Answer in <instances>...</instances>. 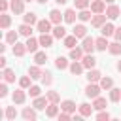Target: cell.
<instances>
[{
  "instance_id": "obj_32",
  "label": "cell",
  "mask_w": 121,
  "mask_h": 121,
  "mask_svg": "<svg viewBox=\"0 0 121 121\" xmlns=\"http://www.w3.org/2000/svg\"><path fill=\"white\" fill-rule=\"evenodd\" d=\"M45 60H47V53H45V51H36V53H34V62H36V64L42 66V64H45Z\"/></svg>"
},
{
  "instance_id": "obj_14",
  "label": "cell",
  "mask_w": 121,
  "mask_h": 121,
  "mask_svg": "<svg viewBox=\"0 0 121 121\" xmlns=\"http://www.w3.org/2000/svg\"><path fill=\"white\" fill-rule=\"evenodd\" d=\"M81 62H83V66H85L87 70H91V68H95L96 59L93 57V53H85V55H83V59H81Z\"/></svg>"
},
{
  "instance_id": "obj_20",
  "label": "cell",
  "mask_w": 121,
  "mask_h": 121,
  "mask_svg": "<svg viewBox=\"0 0 121 121\" xmlns=\"http://www.w3.org/2000/svg\"><path fill=\"white\" fill-rule=\"evenodd\" d=\"M42 68H40V64H32L30 68H28V76L32 78V79H42Z\"/></svg>"
},
{
  "instance_id": "obj_46",
  "label": "cell",
  "mask_w": 121,
  "mask_h": 121,
  "mask_svg": "<svg viewBox=\"0 0 121 121\" xmlns=\"http://www.w3.org/2000/svg\"><path fill=\"white\" fill-rule=\"evenodd\" d=\"M30 79H32L30 76H23V78L19 79V87H23V89H28V87H30Z\"/></svg>"
},
{
  "instance_id": "obj_10",
  "label": "cell",
  "mask_w": 121,
  "mask_h": 121,
  "mask_svg": "<svg viewBox=\"0 0 121 121\" xmlns=\"http://www.w3.org/2000/svg\"><path fill=\"white\" fill-rule=\"evenodd\" d=\"M11 98H13L15 104H23V102L26 100V93H25V89H23V87H21V89H15L13 95H11Z\"/></svg>"
},
{
  "instance_id": "obj_43",
  "label": "cell",
  "mask_w": 121,
  "mask_h": 121,
  "mask_svg": "<svg viewBox=\"0 0 121 121\" xmlns=\"http://www.w3.org/2000/svg\"><path fill=\"white\" fill-rule=\"evenodd\" d=\"M45 96L49 98V102H57V104L60 102V96H59V93H57V91H47V93H45Z\"/></svg>"
},
{
  "instance_id": "obj_39",
  "label": "cell",
  "mask_w": 121,
  "mask_h": 121,
  "mask_svg": "<svg viewBox=\"0 0 121 121\" xmlns=\"http://www.w3.org/2000/svg\"><path fill=\"white\" fill-rule=\"evenodd\" d=\"M110 100H112V102H119V100H121V89L112 87V89H110Z\"/></svg>"
},
{
  "instance_id": "obj_55",
  "label": "cell",
  "mask_w": 121,
  "mask_h": 121,
  "mask_svg": "<svg viewBox=\"0 0 121 121\" xmlns=\"http://www.w3.org/2000/svg\"><path fill=\"white\" fill-rule=\"evenodd\" d=\"M36 2H38V4H45L47 0H36Z\"/></svg>"
},
{
  "instance_id": "obj_53",
  "label": "cell",
  "mask_w": 121,
  "mask_h": 121,
  "mask_svg": "<svg viewBox=\"0 0 121 121\" xmlns=\"http://www.w3.org/2000/svg\"><path fill=\"white\" fill-rule=\"evenodd\" d=\"M55 2H57V4H60V6H62V4H66V2H68V0H55Z\"/></svg>"
},
{
  "instance_id": "obj_29",
  "label": "cell",
  "mask_w": 121,
  "mask_h": 121,
  "mask_svg": "<svg viewBox=\"0 0 121 121\" xmlns=\"http://www.w3.org/2000/svg\"><path fill=\"white\" fill-rule=\"evenodd\" d=\"M17 38H19V30H17V32H15V30H8V32H6V43L13 45V43H17Z\"/></svg>"
},
{
  "instance_id": "obj_1",
  "label": "cell",
  "mask_w": 121,
  "mask_h": 121,
  "mask_svg": "<svg viewBox=\"0 0 121 121\" xmlns=\"http://www.w3.org/2000/svg\"><path fill=\"white\" fill-rule=\"evenodd\" d=\"M100 91H102L100 83H91L89 81V85L85 87V96L87 98H96V96H100Z\"/></svg>"
},
{
  "instance_id": "obj_26",
  "label": "cell",
  "mask_w": 121,
  "mask_h": 121,
  "mask_svg": "<svg viewBox=\"0 0 121 121\" xmlns=\"http://www.w3.org/2000/svg\"><path fill=\"white\" fill-rule=\"evenodd\" d=\"M78 19H79L81 23H87V21H91V19H93V11H91L89 8H87V9H79Z\"/></svg>"
},
{
  "instance_id": "obj_48",
  "label": "cell",
  "mask_w": 121,
  "mask_h": 121,
  "mask_svg": "<svg viewBox=\"0 0 121 121\" xmlns=\"http://www.w3.org/2000/svg\"><path fill=\"white\" fill-rule=\"evenodd\" d=\"M59 121H68V119H72V113H68V112H59Z\"/></svg>"
},
{
  "instance_id": "obj_56",
  "label": "cell",
  "mask_w": 121,
  "mask_h": 121,
  "mask_svg": "<svg viewBox=\"0 0 121 121\" xmlns=\"http://www.w3.org/2000/svg\"><path fill=\"white\" fill-rule=\"evenodd\" d=\"M104 2H106V4H113V0H104Z\"/></svg>"
},
{
  "instance_id": "obj_35",
  "label": "cell",
  "mask_w": 121,
  "mask_h": 121,
  "mask_svg": "<svg viewBox=\"0 0 121 121\" xmlns=\"http://www.w3.org/2000/svg\"><path fill=\"white\" fill-rule=\"evenodd\" d=\"M78 40H79V38H76V36L72 34V36H66V38H64L62 42H64V47L72 49V47H76V45H78Z\"/></svg>"
},
{
  "instance_id": "obj_51",
  "label": "cell",
  "mask_w": 121,
  "mask_h": 121,
  "mask_svg": "<svg viewBox=\"0 0 121 121\" xmlns=\"http://www.w3.org/2000/svg\"><path fill=\"white\" fill-rule=\"evenodd\" d=\"M113 38H115V42H121V28H115V32H113Z\"/></svg>"
},
{
  "instance_id": "obj_40",
  "label": "cell",
  "mask_w": 121,
  "mask_h": 121,
  "mask_svg": "<svg viewBox=\"0 0 121 121\" xmlns=\"http://www.w3.org/2000/svg\"><path fill=\"white\" fill-rule=\"evenodd\" d=\"M108 51L110 55H121V42H113L108 45Z\"/></svg>"
},
{
  "instance_id": "obj_49",
  "label": "cell",
  "mask_w": 121,
  "mask_h": 121,
  "mask_svg": "<svg viewBox=\"0 0 121 121\" xmlns=\"http://www.w3.org/2000/svg\"><path fill=\"white\" fill-rule=\"evenodd\" d=\"M8 83V81H6ZM6 83H0V96L4 98V96H8V85Z\"/></svg>"
},
{
  "instance_id": "obj_7",
  "label": "cell",
  "mask_w": 121,
  "mask_h": 121,
  "mask_svg": "<svg viewBox=\"0 0 121 121\" xmlns=\"http://www.w3.org/2000/svg\"><path fill=\"white\" fill-rule=\"evenodd\" d=\"M40 45L42 47H51L53 45V40H55V36L53 34H49V32H43V34H40Z\"/></svg>"
},
{
  "instance_id": "obj_21",
  "label": "cell",
  "mask_w": 121,
  "mask_h": 121,
  "mask_svg": "<svg viewBox=\"0 0 121 121\" xmlns=\"http://www.w3.org/2000/svg\"><path fill=\"white\" fill-rule=\"evenodd\" d=\"M87 81H91V83H98L100 81V78H102V74L98 72V70H95V68H91L89 72H87Z\"/></svg>"
},
{
  "instance_id": "obj_11",
  "label": "cell",
  "mask_w": 121,
  "mask_h": 121,
  "mask_svg": "<svg viewBox=\"0 0 121 121\" xmlns=\"http://www.w3.org/2000/svg\"><path fill=\"white\" fill-rule=\"evenodd\" d=\"M47 104H49V98H47V96H36V98L32 100V106H34L36 110H45Z\"/></svg>"
},
{
  "instance_id": "obj_42",
  "label": "cell",
  "mask_w": 121,
  "mask_h": 121,
  "mask_svg": "<svg viewBox=\"0 0 121 121\" xmlns=\"http://www.w3.org/2000/svg\"><path fill=\"white\" fill-rule=\"evenodd\" d=\"M42 83H43V85H51V83H53V74L45 70V72L42 74Z\"/></svg>"
},
{
  "instance_id": "obj_12",
  "label": "cell",
  "mask_w": 121,
  "mask_h": 121,
  "mask_svg": "<svg viewBox=\"0 0 121 121\" xmlns=\"http://www.w3.org/2000/svg\"><path fill=\"white\" fill-rule=\"evenodd\" d=\"M49 21L53 25H60V21H64V13H60L59 9H51L49 11Z\"/></svg>"
},
{
  "instance_id": "obj_57",
  "label": "cell",
  "mask_w": 121,
  "mask_h": 121,
  "mask_svg": "<svg viewBox=\"0 0 121 121\" xmlns=\"http://www.w3.org/2000/svg\"><path fill=\"white\" fill-rule=\"evenodd\" d=\"M25 2H30V0H25Z\"/></svg>"
},
{
  "instance_id": "obj_23",
  "label": "cell",
  "mask_w": 121,
  "mask_h": 121,
  "mask_svg": "<svg viewBox=\"0 0 121 121\" xmlns=\"http://www.w3.org/2000/svg\"><path fill=\"white\" fill-rule=\"evenodd\" d=\"M95 45H96L98 51H106L110 43H108V38L106 36H100V38H95Z\"/></svg>"
},
{
  "instance_id": "obj_27",
  "label": "cell",
  "mask_w": 121,
  "mask_h": 121,
  "mask_svg": "<svg viewBox=\"0 0 121 121\" xmlns=\"http://www.w3.org/2000/svg\"><path fill=\"white\" fill-rule=\"evenodd\" d=\"M100 32H102V36L110 38V36H113V32H115V26H113L112 23H104V25H102V28H100Z\"/></svg>"
},
{
  "instance_id": "obj_47",
  "label": "cell",
  "mask_w": 121,
  "mask_h": 121,
  "mask_svg": "<svg viewBox=\"0 0 121 121\" xmlns=\"http://www.w3.org/2000/svg\"><path fill=\"white\" fill-rule=\"evenodd\" d=\"M96 119H98V121H110V119H112V115H110L108 112H104V110H100V112L96 113Z\"/></svg>"
},
{
  "instance_id": "obj_25",
  "label": "cell",
  "mask_w": 121,
  "mask_h": 121,
  "mask_svg": "<svg viewBox=\"0 0 121 121\" xmlns=\"http://www.w3.org/2000/svg\"><path fill=\"white\" fill-rule=\"evenodd\" d=\"M78 110H79V113H81L83 117H89V115L93 113V110H95V108H93V104L83 102V104H79V106H78Z\"/></svg>"
},
{
  "instance_id": "obj_13",
  "label": "cell",
  "mask_w": 121,
  "mask_h": 121,
  "mask_svg": "<svg viewBox=\"0 0 121 121\" xmlns=\"http://www.w3.org/2000/svg\"><path fill=\"white\" fill-rule=\"evenodd\" d=\"M51 34H53L57 40H64V38L68 36V34H66V28H64L62 25H55V26H53V30H51Z\"/></svg>"
},
{
  "instance_id": "obj_28",
  "label": "cell",
  "mask_w": 121,
  "mask_h": 121,
  "mask_svg": "<svg viewBox=\"0 0 121 121\" xmlns=\"http://www.w3.org/2000/svg\"><path fill=\"white\" fill-rule=\"evenodd\" d=\"M83 53H85L83 47H72L70 49V59L72 60H81L83 59Z\"/></svg>"
},
{
  "instance_id": "obj_44",
  "label": "cell",
  "mask_w": 121,
  "mask_h": 121,
  "mask_svg": "<svg viewBox=\"0 0 121 121\" xmlns=\"http://www.w3.org/2000/svg\"><path fill=\"white\" fill-rule=\"evenodd\" d=\"M76 4V9H87L91 6V0H74Z\"/></svg>"
},
{
  "instance_id": "obj_19",
  "label": "cell",
  "mask_w": 121,
  "mask_h": 121,
  "mask_svg": "<svg viewBox=\"0 0 121 121\" xmlns=\"http://www.w3.org/2000/svg\"><path fill=\"white\" fill-rule=\"evenodd\" d=\"M11 51H13V55H15V57H23L28 49H26V43H19V42H17V43H13Z\"/></svg>"
},
{
  "instance_id": "obj_37",
  "label": "cell",
  "mask_w": 121,
  "mask_h": 121,
  "mask_svg": "<svg viewBox=\"0 0 121 121\" xmlns=\"http://www.w3.org/2000/svg\"><path fill=\"white\" fill-rule=\"evenodd\" d=\"M4 117H6L8 121H11V119H15V117H17V110H15V106H6V112H4Z\"/></svg>"
},
{
  "instance_id": "obj_9",
  "label": "cell",
  "mask_w": 121,
  "mask_h": 121,
  "mask_svg": "<svg viewBox=\"0 0 121 121\" xmlns=\"http://www.w3.org/2000/svg\"><path fill=\"white\" fill-rule=\"evenodd\" d=\"M72 34L76 36V38H79V40H83L85 36H87V26L85 25H74V28H72Z\"/></svg>"
},
{
  "instance_id": "obj_6",
  "label": "cell",
  "mask_w": 121,
  "mask_h": 121,
  "mask_svg": "<svg viewBox=\"0 0 121 121\" xmlns=\"http://www.w3.org/2000/svg\"><path fill=\"white\" fill-rule=\"evenodd\" d=\"M106 15H108L110 21H113V19H117V17L121 15V9H119L115 4H108V8H106Z\"/></svg>"
},
{
  "instance_id": "obj_45",
  "label": "cell",
  "mask_w": 121,
  "mask_h": 121,
  "mask_svg": "<svg viewBox=\"0 0 121 121\" xmlns=\"http://www.w3.org/2000/svg\"><path fill=\"white\" fill-rule=\"evenodd\" d=\"M26 91H28V95H30L32 98H36V96H40V93H42V89H40L38 85H30V87H28Z\"/></svg>"
},
{
  "instance_id": "obj_31",
  "label": "cell",
  "mask_w": 121,
  "mask_h": 121,
  "mask_svg": "<svg viewBox=\"0 0 121 121\" xmlns=\"http://www.w3.org/2000/svg\"><path fill=\"white\" fill-rule=\"evenodd\" d=\"M93 108H95L96 112H100V110H106V98H102V96H96V98H93Z\"/></svg>"
},
{
  "instance_id": "obj_52",
  "label": "cell",
  "mask_w": 121,
  "mask_h": 121,
  "mask_svg": "<svg viewBox=\"0 0 121 121\" xmlns=\"http://www.w3.org/2000/svg\"><path fill=\"white\" fill-rule=\"evenodd\" d=\"M6 62H8V59H6L4 55H2V57H0V68H2V70L6 68Z\"/></svg>"
},
{
  "instance_id": "obj_3",
  "label": "cell",
  "mask_w": 121,
  "mask_h": 121,
  "mask_svg": "<svg viewBox=\"0 0 121 121\" xmlns=\"http://www.w3.org/2000/svg\"><path fill=\"white\" fill-rule=\"evenodd\" d=\"M81 47H83V51H85V53H93V51L96 49V45H95V38L85 36V38L81 40Z\"/></svg>"
},
{
  "instance_id": "obj_16",
  "label": "cell",
  "mask_w": 121,
  "mask_h": 121,
  "mask_svg": "<svg viewBox=\"0 0 121 121\" xmlns=\"http://www.w3.org/2000/svg\"><path fill=\"white\" fill-rule=\"evenodd\" d=\"M25 43H26V49H28L30 53H36V51H38V45H40V40H38V38H32V36H28Z\"/></svg>"
},
{
  "instance_id": "obj_50",
  "label": "cell",
  "mask_w": 121,
  "mask_h": 121,
  "mask_svg": "<svg viewBox=\"0 0 121 121\" xmlns=\"http://www.w3.org/2000/svg\"><path fill=\"white\" fill-rule=\"evenodd\" d=\"M8 8H9V2H8V0H0V9H2V13L8 11Z\"/></svg>"
},
{
  "instance_id": "obj_2",
  "label": "cell",
  "mask_w": 121,
  "mask_h": 121,
  "mask_svg": "<svg viewBox=\"0 0 121 121\" xmlns=\"http://www.w3.org/2000/svg\"><path fill=\"white\" fill-rule=\"evenodd\" d=\"M106 19H108L106 13H95L93 19H91V26H95V28H102V25L106 23Z\"/></svg>"
},
{
  "instance_id": "obj_33",
  "label": "cell",
  "mask_w": 121,
  "mask_h": 121,
  "mask_svg": "<svg viewBox=\"0 0 121 121\" xmlns=\"http://www.w3.org/2000/svg\"><path fill=\"white\" fill-rule=\"evenodd\" d=\"M55 66H57L59 70H66V68L70 66V62H68L66 57H57V59H55Z\"/></svg>"
},
{
  "instance_id": "obj_22",
  "label": "cell",
  "mask_w": 121,
  "mask_h": 121,
  "mask_svg": "<svg viewBox=\"0 0 121 121\" xmlns=\"http://www.w3.org/2000/svg\"><path fill=\"white\" fill-rule=\"evenodd\" d=\"M76 17H78V13H76V9H72V8H68V9L64 11V23H68V25H74V23H76Z\"/></svg>"
},
{
  "instance_id": "obj_8",
  "label": "cell",
  "mask_w": 121,
  "mask_h": 121,
  "mask_svg": "<svg viewBox=\"0 0 121 121\" xmlns=\"http://www.w3.org/2000/svg\"><path fill=\"white\" fill-rule=\"evenodd\" d=\"M9 9H11L15 15L23 13V11H25V0H11V2H9Z\"/></svg>"
},
{
  "instance_id": "obj_36",
  "label": "cell",
  "mask_w": 121,
  "mask_h": 121,
  "mask_svg": "<svg viewBox=\"0 0 121 121\" xmlns=\"http://www.w3.org/2000/svg\"><path fill=\"white\" fill-rule=\"evenodd\" d=\"M2 76H4V81H8V83H13L15 81V72L9 70V68H4L2 70Z\"/></svg>"
},
{
  "instance_id": "obj_5",
  "label": "cell",
  "mask_w": 121,
  "mask_h": 121,
  "mask_svg": "<svg viewBox=\"0 0 121 121\" xmlns=\"http://www.w3.org/2000/svg\"><path fill=\"white\" fill-rule=\"evenodd\" d=\"M91 11L93 13H106V2L104 0H91Z\"/></svg>"
},
{
  "instance_id": "obj_38",
  "label": "cell",
  "mask_w": 121,
  "mask_h": 121,
  "mask_svg": "<svg viewBox=\"0 0 121 121\" xmlns=\"http://www.w3.org/2000/svg\"><path fill=\"white\" fill-rule=\"evenodd\" d=\"M23 23H28V25H36V23H38V17H36V13H32V11L25 13V15H23Z\"/></svg>"
},
{
  "instance_id": "obj_34",
  "label": "cell",
  "mask_w": 121,
  "mask_h": 121,
  "mask_svg": "<svg viewBox=\"0 0 121 121\" xmlns=\"http://www.w3.org/2000/svg\"><path fill=\"white\" fill-rule=\"evenodd\" d=\"M17 30H19V34H21V36H26V38H28V36L32 34V25H28V23H23V25H21Z\"/></svg>"
},
{
  "instance_id": "obj_15",
  "label": "cell",
  "mask_w": 121,
  "mask_h": 121,
  "mask_svg": "<svg viewBox=\"0 0 121 121\" xmlns=\"http://www.w3.org/2000/svg\"><path fill=\"white\" fill-rule=\"evenodd\" d=\"M21 115H23L26 121H34V119L38 117V113H36V108H34V106H32V108H30V106L23 108V113H21Z\"/></svg>"
},
{
  "instance_id": "obj_30",
  "label": "cell",
  "mask_w": 121,
  "mask_h": 121,
  "mask_svg": "<svg viewBox=\"0 0 121 121\" xmlns=\"http://www.w3.org/2000/svg\"><path fill=\"white\" fill-rule=\"evenodd\" d=\"M98 83H100V87H102V91H110V89L113 87V79H112V78H106V76H102Z\"/></svg>"
},
{
  "instance_id": "obj_4",
  "label": "cell",
  "mask_w": 121,
  "mask_h": 121,
  "mask_svg": "<svg viewBox=\"0 0 121 121\" xmlns=\"http://www.w3.org/2000/svg\"><path fill=\"white\" fill-rule=\"evenodd\" d=\"M51 25H53V23H51L49 19H40V21L36 23V28H38L40 34H43V32H51V30H53Z\"/></svg>"
},
{
  "instance_id": "obj_24",
  "label": "cell",
  "mask_w": 121,
  "mask_h": 121,
  "mask_svg": "<svg viewBox=\"0 0 121 121\" xmlns=\"http://www.w3.org/2000/svg\"><path fill=\"white\" fill-rule=\"evenodd\" d=\"M60 110L62 112H68V113H74L76 112V102L74 100H62L60 102Z\"/></svg>"
},
{
  "instance_id": "obj_41",
  "label": "cell",
  "mask_w": 121,
  "mask_h": 121,
  "mask_svg": "<svg viewBox=\"0 0 121 121\" xmlns=\"http://www.w3.org/2000/svg\"><path fill=\"white\" fill-rule=\"evenodd\" d=\"M9 25H11V17L4 11V13L0 15V26H2V28H9Z\"/></svg>"
},
{
  "instance_id": "obj_17",
  "label": "cell",
  "mask_w": 121,
  "mask_h": 121,
  "mask_svg": "<svg viewBox=\"0 0 121 121\" xmlns=\"http://www.w3.org/2000/svg\"><path fill=\"white\" fill-rule=\"evenodd\" d=\"M83 68H85V66H83L81 60H74V62H70V66H68V70H70L74 76H79V74L83 72Z\"/></svg>"
},
{
  "instance_id": "obj_54",
  "label": "cell",
  "mask_w": 121,
  "mask_h": 121,
  "mask_svg": "<svg viewBox=\"0 0 121 121\" xmlns=\"http://www.w3.org/2000/svg\"><path fill=\"white\" fill-rule=\"evenodd\" d=\"M115 68H117V70L121 72V60H117V64H115Z\"/></svg>"
},
{
  "instance_id": "obj_18",
  "label": "cell",
  "mask_w": 121,
  "mask_h": 121,
  "mask_svg": "<svg viewBox=\"0 0 121 121\" xmlns=\"http://www.w3.org/2000/svg\"><path fill=\"white\" fill-rule=\"evenodd\" d=\"M59 108H60V106H59L57 102H49L47 108H45V115H47V117H57V115H59Z\"/></svg>"
}]
</instances>
